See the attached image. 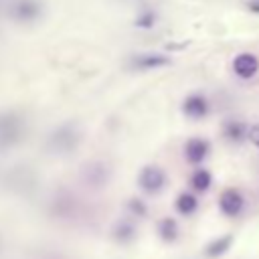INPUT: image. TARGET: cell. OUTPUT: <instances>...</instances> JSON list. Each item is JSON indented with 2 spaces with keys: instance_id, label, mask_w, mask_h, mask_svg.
Wrapping results in <instances>:
<instances>
[{
  "instance_id": "obj_11",
  "label": "cell",
  "mask_w": 259,
  "mask_h": 259,
  "mask_svg": "<svg viewBox=\"0 0 259 259\" xmlns=\"http://www.w3.org/2000/svg\"><path fill=\"white\" fill-rule=\"evenodd\" d=\"M158 235H160V239L166 241V243L176 241V237H178V225H176V221L170 219V217L162 219V221L158 223Z\"/></svg>"
},
{
  "instance_id": "obj_2",
  "label": "cell",
  "mask_w": 259,
  "mask_h": 259,
  "mask_svg": "<svg viewBox=\"0 0 259 259\" xmlns=\"http://www.w3.org/2000/svg\"><path fill=\"white\" fill-rule=\"evenodd\" d=\"M164 182H166V174H164V170H162L160 166H156V164H150V166L142 168V172H140V176H138L140 188H142L144 192H150V194L160 192L162 186H164Z\"/></svg>"
},
{
  "instance_id": "obj_13",
  "label": "cell",
  "mask_w": 259,
  "mask_h": 259,
  "mask_svg": "<svg viewBox=\"0 0 259 259\" xmlns=\"http://www.w3.org/2000/svg\"><path fill=\"white\" fill-rule=\"evenodd\" d=\"M107 168L103 164H89L85 168V180L89 184H103L107 180Z\"/></svg>"
},
{
  "instance_id": "obj_3",
  "label": "cell",
  "mask_w": 259,
  "mask_h": 259,
  "mask_svg": "<svg viewBox=\"0 0 259 259\" xmlns=\"http://www.w3.org/2000/svg\"><path fill=\"white\" fill-rule=\"evenodd\" d=\"M79 144V132L73 125H63L55 130L49 138V146L55 152H71Z\"/></svg>"
},
{
  "instance_id": "obj_16",
  "label": "cell",
  "mask_w": 259,
  "mask_h": 259,
  "mask_svg": "<svg viewBox=\"0 0 259 259\" xmlns=\"http://www.w3.org/2000/svg\"><path fill=\"white\" fill-rule=\"evenodd\" d=\"M134 235H136V229H134L130 223H117L115 229H113V237H115V241H119V243L132 241Z\"/></svg>"
},
{
  "instance_id": "obj_7",
  "label": "cell",
  "mask_w": 259,
  "mask_h": 259,
  "mask_svg": "<svg viewBox=\"0 0 259 259\" xmlns=\"http://www.w3.org/2000/svg\"><path fill=\"white\" fill-rule=\"evenodd\" d=\"M182 111L192 119H200V117H204L208 113V99L204 95H200V93H192V95H188L184 99Z\"/></svg>"
},
{
  "instance_id": "obj_4",
  "label": "cell",
  "mask_w": 259,
  "mask_h": 259,
  "mask_svg": "<svg viewBox=\"0 0 259 259\" xmlns=\"http://www.w3.org/2000/svg\"><path fill=\"white\" fill-rule=\"evenodd\" d=\"M20 132H22V125L14 113H2L0 115V148L12 146L20 138Z\"/></svg>"
},
{
  "instance_id": "obj_6",
  "label": "cell",
  "mask_w": 259,
  "mask_h": 259,
  "mask_svg": "<svg viewBox=\"0 0 259 259\" xmlns=\"http://www.w3.org/2000/svg\"><path fill=\"white\" fill-rule=\"evenodd\" d=\"M243 204H245L243 194H241L239 190H235V188H227V190L219 196V208H221L223 214H227V217L239 214V212L243 210Z\"/></svg>"
},
{
  "instance_id": "obj_12",
  "label": "cell",
  "mask_w": 259,
  "mask_h": 259,
  "mask_svg": "<svg viewBox=\"0 0 259 259\" xmlns=\"http://www.w3.org/2000/svg\"><path fill=\"white\" fill-rule=\"evenodd\" d=\"M231 241H233L231 235H225V237H221V239L210 241V243L206 245V249H204V255L210 257V259H217L219 255H223V253L231 247Z\"/></svg>"
},
{
  "instance_id": "obj_5",
  "label": "cell",
  "mask_w": 259,
  "mask_h": 259,
  "mask_svg": "<svg viewBox=\"0 0 259 259\" xmlns=\"http://www.w3.org/2000/svg\"><path fill=\"white\" fill-rule=\"evenodd\" d=\"M233 71L239 79H253L259 71V59L253 53H241L233 61Z\"/></svg>"
},
{
  "instance_id": "obj_20",
  "label": "cell",
  "mask_w": 259,
  "mask_h": 259,
  "mask_svg": "<svg viewBox=\"0 0 259 259\" xmlns=\"http://www.w3.org/2000/svg\"><path fill=\"white\" fill-rule=\"evenodd\" d=\"M247 6H249V10H251V12H259V0H251Z\"/></svg>"
},
{
  "instance_id": "obj_18",
  "label": "cell",
  "mask_w": 259,
  "mask_h": 259,
  "mask_svg": "<svg viewBox=\"0 0 259 259\" xmlns=\"http://www.w3.org/2000/svg\"><path fill=\"white\" fill-rule=\"evenodd\" d=\"M130 210L136 212V214H146V204L142 200H138V198H132L130 200Z\"/></svg>"
},
{
  "instance_id": "obj_15",
  "label": "cell",
  "mask_w": 259,
  "mask_h": 259,
  "mask_svg": "<svg viewBox=\"0 0 259 259\" xmlns=\"http://www.w3.org/2000/svg\"><path fill=\"white\" fill-rule=\"evenodd\" d=\"M210 182H212V176H210L208 170H196V172L192 174V178H190L192 188L198 190V192H206V190L210 188Z\"/></svg>"
},
{
  "instance_id": "obj_9",
  "label": "cell",
  "mask_w": 259,
  "mask_h": 259,
  "mask_svg": "<svg viewBox=\"0 0 259 259\" xmlns=\"http://www.w3.org/2000/svg\"><path fill=\"white\" fill-rule=\"evenodd\" d=\"M170 63L168 57L164 55H156V53H146V55H136L132 59V67L140 69V71H150V69H158V67H166Z\"/></svg>"
},
{
  "instance_id": "obj_19",
  "label": "cell",
  "mask_w": 259,
  "mask_h": 259,
  "mask_svg": "<svg viewBox=\"0 0 259 259\" xmlns=\"http://www.w3.org/2000/svg\"><path fill=\"white\" fill-rule=\"evenodd\" d=\"M247 138L253 142V146H257V148H259V123H255L253 127H249Z\"/></svg>"
},
{
  "instance_id": "obj_1",
  "label": "cell",
  "mask_w": 259,
  "mask_h": 259,
  "mask_svg": "<svg viewBox=\"0 0 259 259\" xmlns=\"http://www.w3.org/2000/svg\"><path fill=\"white\" fill-rule=\"evenodd\" d=\"M6 12L16 22H34L42 16V4L38 0H10Z\"/></svg>"
},
{
  "instance_id": "obj_8",
  "label": "cell",
  "mask_w": 259,
  "mask_h": 259,
  "mask_svg": "<svg viewBox=\"0 0 259 259\" xmlns=\"http://www.w3.org/2000/svg\"><path fill=\"white\" fill-rule=\"evenodd\" d=\"M208 154V142L202 138H190L184 144V158L190 164H200Z\"/></svg>"
},
{
  "instance_id": "obj_10",
  "label": "cell",
  "mask_w": 259,
  "mask_h": 259,
  "mask_svg": "<svg viewBox=\"0 0 259 259\" xmlns=\"http://www.w3.org/2000/svg\"><path fill=\"white\" fill-rule=\"evenodd\" d=\"M247 132H249V127H247L243 121H239V119H229V121H225V125H223V136H225L229 142H235V144H239V142L247 136Z\"/></svg>"
},
{
  "instance_id": "obj_17",
  "label": "cell",
  "mask_w": 259,
  "mask_h": 259,
  "mask_svg": "<svg viewBox=\"0 0 259 259\" xmlns=\"http://www.w3.org/2000/svg\"><path fill=\"white\" fill-rule=\"evenodd\" d=\"M156 12L154 10H144V12H140L138 14V18H136V26H140V28H152L154 24H156Z\"/></svg>"
},
{
  "instance_id": "obj_14",
  "label": "cell",
  "mask_w": 259,
  "mask_h": 259,
  "mask_svg": "<svg viewBox=\"0 0 259 259\" xmlns=\"http://www.w3.org/2000/svg\"><path fill=\"white\" fill-rule=\"evenodd\" d=\"M174 206H176V210H178L180 214H192V212L196 210V206H198V200H196L194 194H190V192H182V194L176 198Z\"/></svg>"
}]
</instances>
